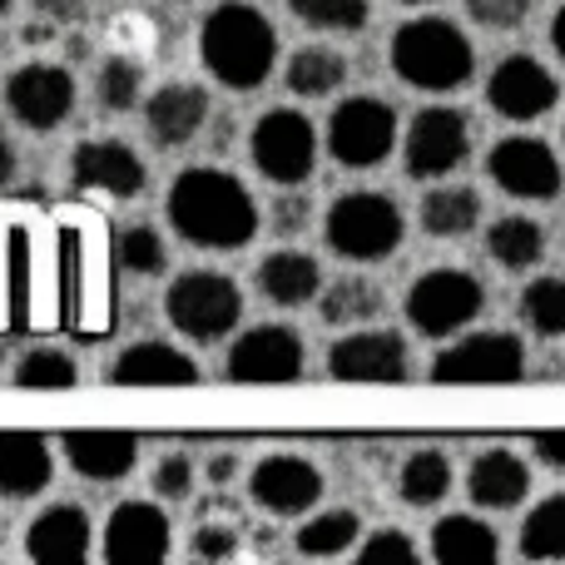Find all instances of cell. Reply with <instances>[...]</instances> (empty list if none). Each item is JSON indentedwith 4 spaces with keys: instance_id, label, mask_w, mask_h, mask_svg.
Wrapping results in <instances>:
<instances>
[{
    "instance_id": "6da1fadb",
    "label": "cell",
    "mask_w": 565,
    "mask_h": 565,
    "mask_svg": "<svg viewBox=\"0 0 565 565\" xmlns=\"http://www.w3.org/2000/svg\"><path fill=\"white\" fill-rule=\"evenodd\" d=\"M65 328V234L0 214V332Z\"/></svg>"
},
{
    "instance_id": "7a4b0ae2",
    "label": "cell",
    "mask_w": 565,
    "mask_h": 565,
    "mask_svg": "<svg viewBox=\"0 0 565 565\" xmlns=\"http://www.w3.org/2000/svg\"><path fill=\"white\" fill-rule=\"evenodd\" d=\"M169 224L194 248H228L254 244L258 234V204L234 174L224 169H184L169 189Z\"/></svg>"
},
{
    "instance_id": "3957f363",
    "label": "cell",
    "mask_w": 565,
    "mask_h": 565,
    "mask_svg": "<svg viewBox=\"0 0 565 565\" xmlns=\"http://www.w3.org/2000/svg\"><path fill=\"white\" fill-rule=\"evenodd\" d=\"M199 60L204 70L228 89H258L274 75L278 60V30L248 0H224L209 10L204 30H199Z\"/></svg>"
},
{
    "instance_id": "277c9868",
    "label": "cell",
    "mask_w": 565,
    "mask_h": 565,
    "mask_svg": "<svg viewBox=\"0 0 565 565\" xmlns=\"http://www.w3.org/2000/svg\"><path fill=\"white\" fill-rule=\"evenodd\" d=\"M477 70V50L461 35L451 20L441 15H422L392 35V75L412 89H431V95H447L461 89Z\"/></svg>"
},
{
    "instance_id": "5b68a950",
    "label": "cell",
    "mask_w": 565,
    "mask_h": 565,
    "mask_svg": "<svg viewBox=\"0 0 565 565\" xmlns=\"http://www.w3.org/2000/svg\"><path fill=\"white\" fill-rule=\"evenodd\" d=\"M328 248L338 258H352V264H377V258L397 254L402 248V234H407V218H402L397 199L387 194H342L338 204L328 209Z\"/></svg>"
},
{
    "instance_id": "8992f818",
    "label": "cell",
    "mask_w": 565,
    "mask_h": 565,
    "mask_svg": "<svg viewBox=\"0 0 565 565\" xmlns=\"http://www.w3.org/2000/svg\"><path fill=\"white\" fill-rule=\"evenodd\" d=\"M481 308H487V288L467 268H431L407 292V322L422 338H451L467 322H477Z\"/></svg>"
},
{
    "instance_id": "52a82bcc",
    "label": "cell",
    "mask_w": 565,
    "mask_h": 565,
    "mask_svg": "<svg viewBox=\"0 0 565 565\" xmlns=\"http://www.w3.org/2000/svg\"><path fill=\"white\" fill-rule=\"evenodd\" d=\"M521 372H526V348L516 332H471L431 362V382L441 387H507L521 382Z\"/></svg>"
},
{
    "instance_id": "ba28073f",
    "label": "cell",
    "mask_w": 565,
    "mask_h": 565,
    "mask_svg": "<svg viewBox=\"0 0 565 565\" xmlns=\"http://www.w3.org/2000/svg\"><path fill=\"white\" fill-rule=\"evenodd\" d=\"M164 312L184 338L214 342L244 318V292L228 274H184L169 282Z\"/></svg>"
},
{
    "instance_id": "9c48e42d",
    "label": "cell",
    "mask_w": 565,
    "mask_h": 565,
    "mask_svg": "<svg viewBox=\"0 0 565 565\" xmlns=\"http://www.w3.org/2000/svg\"><path fill=\"white\" fill-rule=\"evenodd\" d=\"M397 145V109L387 99H342L328 119V154L338 159L342 169H372L392 154Z\"/></svg>"
},
{
    "instance_id": "30bf717a",
    "label": "cell",
    "mask_w": 565,
    "mask_h": 565,
    "mask_svg": "<svg viewBox=\"0 0 565 565\" xmlns=\"http://www.w3.org/2000/svg\"><path fill=\"white\" fill-rule=\"evenodd\" d=\"M248 154H254L258 174L274 184H302L318 164V135L298 109H268L248 135Z\"/></svg>"
},
{
    "instance_id": "8fae6325",
    "label": "cell",
    "mask_w": 565,
    "mask_h": 565,
    "mask_svg": "<svg viewBox=\"0 0 565 565\" xmlns=\"http://www.w3.org/2000/svg\"><path fill=\"white\" fill-rule=\"evenodd\" d=\"M487 174L501 194L511 199H531V204H546V199L561 194V159L546 139L531 135H511L501 139L487 154Z\"/></svg>"
},
{
    "instance_id": "7c38bea8",
    "label": "cell",
    "mask_w": 565,
    "mask_h": 565,
    "mask_svg": "<svg viewBox=\"0 0 565 565\" xmlns=\"http://www.w3.org/2000/svg\"><path fill=\"white\" fill-rule=\"evenodd\" d=\"M302 377V338L282 322L248 328L228 352V382L244 387H282V382Z\"/></svg>"
},
{
    "instance_id": "4fadbf2b",
    "label": "cell",
    "mask_w": 565,
    "mask_h": 565,
    "mask_svg": "<svg viewBox=\"0 0 565 565\" xmlns=\"http://www.w3.org/2000/svg\"><path fill=\"white\" fill-rule=\"evenodd\" d=\"M471 154V125L461 109L437 105L422 109L407 129V174L412 179H447L451 169H461Z\"/></svg>"
},
{
    "instance_id": "5bb4252c",
    "label": "cell",
    "mask_w": 565,
    "mask_h": 565,
    "mask_svg": "<svg viewBox=\"0 0 565 565\" xmlns=\"http://www.w3.org/2000/svg\"><path fill=\"white\" fill-rule=\"evenodd\" d=\"M487 99L501 119H516V125H531V119L551 115L561 99V85L541 60L531 55H507L487 79Z\"/></svg>"
},
{
    "instance_id": "9a60e30c",
    "label": "cell",
    "mask_w": 565,
    "mask_h": 565,
    "mask_svg": "<svg viewBox=\"0 0 565 565\" xmlns=\"http://www.w3.org/2000/svg\"><path fill=\"white\" fill-rule=\"evenodd\" d=\"M6 105L35 135H50L75 109V75L60 65H20L6 85Z\"/></svg>"
},
{
    "instance_id": "2e32d148",
    "label": "cell",
    "mask_w": 565,
    "mask_h": 565,
    "mask_svg": "<svg viewBox=\"0 0 565 565\" xmlns=\"http://www.w3.org/2000/svg\"><path fill=\"white\" fill-rule=\"evenodd\" d=\"M328 372H332V382H372V387H387V382L407 377V342L382 328L348 332V338H338L328 348Z\"/></svg>"
},
{
    "instance_id": "e0dca14e",
    "label": "cell",
    "mask_w": 565,
    "mask_h": 565,
    "mask_svg": "<svg viewBox=\"0 0 565 565\" xmlns=\"http://www.w3.org/2000/svg\"><path fill=\"white\" fill-rule=\"evenodd\" d=\"M70 184L79 194H109V199H139L149 184L145 159L119 139H85L70 159Z\"/></svg>"
},
{
    "instance_id": "ac0fdd59",
    "label": "cell",
    "mask_w": 565,
    "mask_h": 565,
    "mask_svg": "<svg viewBox=\"0 0 565 565\" xmlns=\"http://www.w3.org/2000/svg\"><path fill=\"white\" fill-rule=\"evenodd\" d=\"M105 561L109 565H159L169 561V516L149 501H119L105 526Z\"/></svg>"
},
{
    "instance_id": "d6986e66",
    "label": "cell",
    "mask_w": 565,
    "mask_h": 565,
    "mask_svg": "<svg viewBox=\"0 0 565 565\" xmlns=\"http://www.w3.org/2000/svg\"><path fill=\"white\" fill-rule=\"evenodd\" d=\"M248 491H254V501L264 511H274V516H298V511H308L312 501L322 497V471L312 467V461L282 451V457L258 461Z\"/></svg>"
},
{
    "instance_id": "ffe728a7",
    "label": "cell",
    "mask_w": 565,
    "mask_h": 565,
    "mask_svg": "<svg viewBox=\"0 0 565 565\" xmlns=\"http://www.w3.org/2000/svg\"><path fill=\"white\" fill-rule=\"evenodd\" d=\"M65 457L85 481H119L135 471L139 437L119 427H75L65 431Z\"/></svg>"
},
{
    "instance_id": "44dd1931",
    "label": "cell",
    "mask_w": 565,
    "mask_h": 565,
    "mask_svg": "<svg viewBox=\"0 0 565 565\" xmlns=\"http://www.w3.org/2000/svg\"><path fill=\"white\" fill-rule=\"evenodd\" d=\"M25 556L35 565H85L89 556V516L75 501L40 511L25 531Z\"/></svg>"
},
{
    "instance_id": "7402d4cb",
    "label": "cell",
    "mask_w": 565,
    "mask_h": 565,
    "mask_svg": "<svg viewBox=\"0 0 565 565\" xmlns=\"http://www.w3.org/2000/svg\"><path fill=\"white\" fill-rule=\"evenodd\" d=\"M109 382L115 387H194L199 367L174 342H135V348H125L115 358Z\"/></svg>"
},
{
    "instance_id": "603a6c76",
    "label": "cell",
    "mask_w": 565,
    "mask_h": 565,
    "mask_svg": "<svg viewBox=\"0 0 565 565\" xmlns=\"http://www.w3.org/2000/svg\"><path fill=\"white\" fill-rule=\"evenodd\" d=\"M50 477H55V457H50V441L40 431H0V491L6 497H40Z\"/></svg>"
},
{
    "instance_id": "cb8c5ba5",
    "label": "cell",
    "mask_w": 565,
    "mask_h": 565,
    "mask_svg": "<svg viewBox=\"0 0 565 565\" xmlns=\"http://www.w3.org/2000/svg\"><path fill=\"white\" fill-rule=\"evenodd\" d=\"M204 119H209V95L199 85H164L145 105V129L169 149L189 145L204 129Z\"/></svg>"
},
{
    "instance_id": "d4e9b609",
    "label": "cell",
    "mask_w": 565,
    "mask_h": 565,
    "mask_svg": "<svg viewBox=\"0 0 565 565\" xmlns=\"http://www.w3.org/2000/svg\"><path fill=\"white\" fill-rule=\"evenodd\" d=\"M467 491H471V501H477V507H487V511H511V507H521V501H526L531 471H526V461H521L516 451H507V447L481 451V457L471 461Z\"/></svg>"
},
{
    "instance_id": "484cf974",
    "label": "cell",
    "mask_w": 565,
    "mask_h": 565,
    "mask_svg": "<svg viewBox=\"0 0 565 565\" xmlns=\"http://www.w3.org/2000/svg\"><path fill=\"white\" fill-rule=\"evenodd\" d=\"M431 556L441 565H497L501 541L477 516H441L431 526Z\"/></svg>"
},
{
    "instance_id": "4316f807",
    "label": "cell",
    "mask_w": 565,
    "mask_h": 565,
    "mask_svg": "<svg viewBox=\"0 0 565 565\" xmlns=\"http://www.w3.org/2000/svg\"><path fill=\"white\" fill-rule=\"evenodd\" d=\"M258 288H264V298L278 302V308H302L308 298H318L322 274L308 254H268L264 264H258Z\"/></svg>"
},
{
    "instance_id": "83f0119b",
    "label": "cell",
    "mask_w": 565,
    "mask_h": 565,
    "mask_svg": "<svg viewBox=\"0 0 565 565\" xmlns=\"http://www.w3.org/2000/svg\"><path fill=\"white\" fill-rule=\"evenodd\" d=\"M481 224V194L467 184H447V189H431L422 199V228L431 238H467L471 228Z\"/></svg>"
},
{
    "instance_id": "f1b7e54d",
    "label": "cell",
    "mask_w": 565,
    "mask_h": 565,
    "mask_svg": "<svg viewBox=\"0 0 565 565\" xmlns=\"http://www.w3.org/2000/svg\"><path fill=\"white\" fill-rule=\"evenodd\" d=\"M487 254L497 258L501 268H511V274H526V268H536L541 258H546V228L521 214L497 218L487 234Z\"/></svg>"
},
{
    "instance_id": "f546056e",
    "label": "cell",
    "mask_w": 565,
    "mask_h": 565,
    "mask_svg": "<svg viewBox=\"0 0 565 565\" xmlns=\"http://www.w3.org/2000/svg\"><path fill=\"white\" fill-rule=\"evenodd\" d=\"M342 79H348V60L328 45H302L298 55L288 60V89L292 95H308V99L332 95Z\"/></svg>"
},
{
    "instance_id": "4dcf8cb0",
    "label": "cell",
    "mask_w": 565,
    "mask_h": 565,
    "mask_svg": "<svg viewBox=\"0 0 565 565\" xmlns=\"http://www.w3.org/2000/svg\"><path fill=\"white\" fill-rule=\"evenodd\" d=\"M318 312H322V322H332V328H358V322H372L382 312V288L367 278H342L322 292Z\"/></svg>"
},
{
    "instance_id": "1f68e13d",
    "label": "cell",
    "mask_w": 565,
    "mask_h": 565,
    "mask_svg": "<svg viewBox=\"0 0 565 565\" xmlns=\"http://www.w3.org/2000/svg\"><path fill=\"white\" fill-rule=\"evenodd\" d=\"M397 491L412 507H437L451 491V461L441 451H412L397 471Z\"/></svg>"
},
{
    "instance_id": "d6a6232c",
    "label": "cell",
    "mask_w": 565,
    "mask_h": 565,
    "mask_svg": "<svg viewBox=\"0 0 565 565\" xmlns=\"http://www.w3.org/2000/svg\"><path fill=\"white\" fill-rule=\"evenodd\" d=\"M521 556L526 561H565V491L546 497L521 526Z\"/></svg>"
},
{
    "instance_id": "836d02e7",
    "label": "cell",
    "mask_w": 565,
    "mask_h": 565,
    "mask_svg": "<svg viewBox=\"0 0 565 565\" xmlns=\"http://www.w3.org/2000/svg\"><path fill=\"white\" fill-rule=\"evenodd\" d=\"M358 531H362L358 511H322V516H312L308 526L298 531V551L308 561H332L358 541Z\"/></svg>"
},
{
    "instance_id": "e575fe53",
    "label": "cell",
    "mask_w": 565,
    "mask_h": 565,
    "mask_svg": "<svg viewBox=\"0 0 565 565\" xmlns=\"http://www.w3.org/2000/svg\"><path fill=\"white\" fill-rule=\"evenodd\" d=\"M521 318L541 338H565V278H531L521 292Z\"/></svg>"
},
{
    "instance_id": "d590c367",
    "label": "cell",
    "mask_w": 565,
    "mask_h": 565,
    "mask_svg": "<svg viewBox=\"0 0 565 565\" xmlns=\"http://www.w3.org/2000/svg\"><path fill=\"white\" fill-rule=\"evenodd\" d=\"M15 382L20 392H70L79 382V367L65 358V352H55V348H35V352H25L20 358V367H15Z\"/></svg>"
},
{
    "instance_id": "8d00e7d4",
    "label": "cell",
    "mask_w": 565,
    "mask_h": 565,
    "mask_svg": "<svg viewBox=\"0 0 565 565\" xmlns=\"http://www.w3.org/2000/svg\"><path fill=\"white\" fill-rule=\"evenodd\" d=\"M115 258H119L125 274H139V278H154V274H164L169 268L164 238H159V228H149V224H129L125 234H119V244H115Z\"/></svg>"
},
{
    "instance_id": "74e56055",
    "label": "cell",
    "mask_w": 565,
    "mask_h": 565,
    "mask_svg": "<svg viewBox=\"0 0 565 565\" xmlns=\"http://www.w3.org/2000/svg\"><path fill=\"white\" fill-rule=\"evenodd\" d=\"M288 10L308 30H332V35H352L367 25V0H288Z\"/></svg>"
},
{
    "instance_id": "f35d334b",
    "label": "cell",
    "mask_w": 565,
    "mask_h": 565,
    "mask_svg": "<svg viewBox=\"0 0 565 565\" xmlns=\"http://www.w3.org/2000/svg\"><path fill=\"white\" fill-rule=\"evenodd\" d=\"M95 99L105 109H135V99H139V65L135 60H125V55L105 60V70H99V79H95Z\"/></svg>"
},
{
    "instance_id": "ab89813d",
    "label": "cell",
    "mask_w": 565,
    "mask_h": 565,
    "mask_svg": "<svg viewBox=\"0 0 565 565\" xmlns=\"http://www.w3.org/2000/svg\"><path fill=\"white\" fill-rule=\"evenodd\" d=\"M358 565H422L407 531H372L367 546L358 551Z\"/></svg>"
},
{
    "instance_id": "60d3db41",
    "label": "cell",
    "mask_w": 565,
    "mask_h": 565,
    "mask_svg": "<svg viewBox=\"0 0 565 565\" xmlns=\"http://www.w3.org/2000/svg\"><path fill=\"white\" fill-rule=\"evenodd\" d=\"M531 6H536V0H467L471 20L491 25V30H516L521 20L531 15Z\"/></svg>"
},
{
    "instance_id": "b9f144b4",
    "label": "cell",
    "mask_w": 565,
    "mask_h": 565,
    "mask_svg": "<svg viewBox=\"0 0 565 565\" xmlns=\"http://www.w3.org/2000/svg\"><path fill=\"white\" fill-rule=\"evenodd\" d=\"M189 487H194V467H189V457H164L154 471V491L169 501L189 497Z\"/></svg>"
},
{
    "instance_id": "7bdbcfd3",
    "label": "cell",
    "mask_w": 565,
    "mask_h": 565,
    "mask_svg": "<svg viewBox=\"0 0 565 565\" xmlns=\"http://www.w3.org/2000/svg\"><path fill=\"white\" fill-rule=\"evenodd\" d=\"M234 551H238V536L228 526H199V536H194L199 561H234Z\"/></svg>"
},
{
    "instance_id": "ee69618b",
    "label": "cell",
    "mask_w": 565,
    "mask_h": 565,
    "mask_svg": "<svg viewBox=\"0 0 565 565\" xmlns=\"http://www.w3.org/2000/svg\"><path fill=\"white\" fill-rule=\"evenodd\" d=\"M531 451H536L546 467H556V471H565V427H546V431H536L531 437Z\"/></svg>"
},
{
    "instance_id": "f6af8a7d",
    "label": "cell",
    "mask_w": 565,
    "mask_h": 565,
    "mask_svg": "<svg viewBox=\"0 0 565 565\" xmlns=\"http://www.w3.org/2000/svg\"><path fill=\"white\" fill-rule=\"evenodd\" d=\"M302 224H308V199H298V194L282 199V204H278V228H282V234H298Z\"/></svg>"
},
{
    "instance_id": "bcb514c9",
    "label": "cell",
    "mask_w": 565,
    "mask_h": 565,
    "mask_svg": "<svg viewBox=\"0 0 565 565\" xmlns=\"http://www.w3.org/2000/svg\"><path fill=\"white\" fill-rule=\"evenodd\" d=\"M10 179H15V145L0 135V189H6Z\"/></svg>"
},
{
    "instance_id": "7dc6e473",
    "label": "cell",
    "mask_w": 565,
    "mask_h": 565,
    "mask_svg": "<svg viewBox=\"0 0 565 565\" xmlns=\"http://www.w3.org/2000/svg\"><path fill=\"white\" fill-rule=\"evenodd\" d=\"M40 10H45V15H55V20H65V25H70V20H79L75 0H70V6H65V0H40Z\"/></svg>"
},
{
    "instance_id": "c3c4849f",
    "label": "cell",
    "mask_w": 565,
    "mask_h": 565,
    "mask_svg": "<svg viewBox=\"0 0 565 565\" xmlns=\"http://www.w3.org/2000/svg\"><path fill=\"white\" fill-rule=\"evenodd\" d=\"M228 477H234V457H214V461H209V481H214V487H224Z\"/></svg>"
},
{
    "instance_id": "681fc988",
    "label": "cell",
    "mask_w": 565,
    "mask_h": 565,
    "mask_svg": "<svg viewBox=\"0 0 565 565\" xmlns=\"http://www.w3.org/2000/svg\"><path fill=\"white\" fill-rule=\"evenodd\" d=\"M551 45H556V55L565 60V6L556 10V20H551Z\"/></svg>"
},
{
    "instance_id": "f907efd6",
    "label": "cell",
    "mask_w": 565,
    "mask_h": 565,
    "mask_svg": "<svg viewBox=\"0 0 565 565\" xmlns=\"http://www.w3.org/2000/svg\"><path fill=\"white\" fill-rule=\"evenodd\" d=\"M402 6H431V0H402Z\"/></svg>"
},
{
    "instance_id": "816d5d0a",
    "label": "cell",
    "mask_w": 565,
    "mask_h": 565,
    "mask_svg": "<svg viewBox=\"0 0 565 565\" xmlns=\"http://www.w3.org/2000/svg\"><path fill=\"white\" fill-rule=\"evenodd\" d=\"M10 6H15V0H0V15H6V10H10Z\"/></svg>"
}]
</instances>
